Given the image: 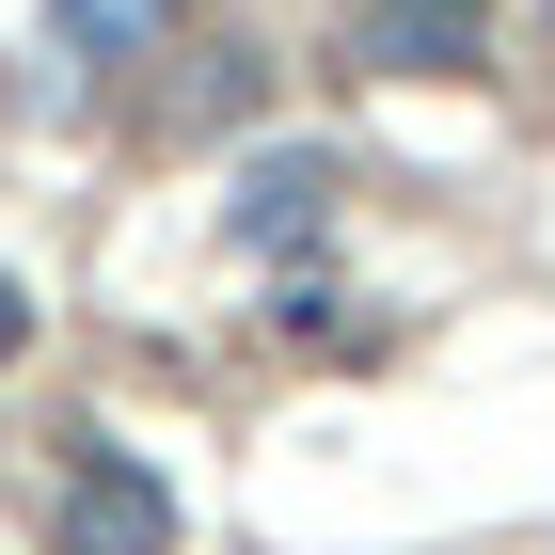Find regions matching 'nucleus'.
<instances>
[{"mask_svg":"<svg viewBox=\"0 0 555 555\" xmlns=\"http://www.w3.org/2000/svg\"><path fill=\"white\" fill-rule=\"evenodd\" d=\"M159 33H175V0H48V48H64L80 80H128Z\"/></svg>","mask_w":555,"mask_h":555,"instance_id":"20e7f679","label":"nucleus"},{"mask_svg":"<svg viewBox=\"0 0 555 555\" xmlns=\"http://www.w3.org/2000/svg\"><path fill=\"white\" fill-rule=\"evenodd\" d=\"M349 64L365 80H476L492 64V16L476 0H365L349 16Z\"/></svg>","mask_w":555,"mask_h":555,"instance_id":"f03ea898","label":"nucleus"},{"mask_svg":"<svg viewBox=\"0 0 555 555\" xmlns=\"http://www.w3.org/2000/svg\"><path fill=\"white\" fill-rule=\"evenodd\" d=\"M318 207H334V159H318V143H270V159L222 191V238H238V255H286V238H318Z\"/></svg>","mask_w":555,"mask_h":555,"instance_id":"7ed1b4c3","label":"nucleus"},{"mask_svg":"<svg viewBox=\"0 0 555 555\" xmlns=\"http://www.w3.org/2000/svg\"><path fill=\"white\" fill-rule=\"evenodd\" d=\"M48 555H175V476L128 444H64L48 476Z\"/></svg>","mask_w":555,"mask_h":555,"instance_id":"f257e3e1","label":"nucleus"},{"mask_svg":"<svg viewBox=\"0 0 555 555\" xmlns=\"http://www.w3.org/2000/svg\"><path fill=\"white\" fill-rule=\"evenodd\" d=\"M16 349H33V286L0 270V365H16Z\"/></svg>","mask_w":555,"mask_h":555,"instance_id":"39448f33","label":"nucleus"}]
</instances>
